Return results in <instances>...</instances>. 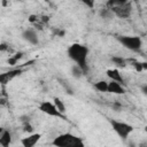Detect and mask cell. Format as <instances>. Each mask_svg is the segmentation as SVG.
<instances>
[{"label": "cell", "instance_id": "6da1fadb", "mask_svg": "<svg viewBox=\"0 0 147 147\" xmlns=\"http://www.w3.org/2000/svg\"><path fill=\"white\" fill-rule=\"evenodd\" d=\"M90 49L86 45L79 44V42H74L67 48V55L68 57L78 65L84 74L86 75L88 71V64H87V57H88Z\"/></svg>", "mask_w": 147, "mask_h": 147}, {"label": "cell", "instance_id": "7a4b0ae2", "mask_svg": "<svg viewBox=\"0 0 147 147\" xmlns=\"http://www.w3.org/2000/svg\"><path fill=\"white\" fill-rule=\"evenodd\" d=\"M52 145L55 147H83L84 141L82 138L70 132H65L55 137L54 140L52 141Z\"/></svg>", "mask_w": 147, "mask_h": 147}, {"label": "cell", "instance_id": "3957f363", "mask_svg": "<svg viewBox=\"0 0 147 147\" xmlns=\"http://www.w3.org/2000/svg\"><path fill=\"white\" fill-rule=\"evenodd\" d=\"M117 41L126 49L139 52L142 47V40L139 36H117Z\"/></svg>", "mask_w": 147, "mask_h": 147}, {"label": "cell", "instance_id": "277c9868", "mask_svg": "<svg viewBox=\"0 0 147 147\" xmlns=\"http://www.w3.org/2000/svg\"><path fill=\"white\" fill-rule=\"evenodd\" d=\"M109 124L111 126V129L114 130V132L122 139V140H125L134 130V127L129 124V123H125V122H122V121H118V119H113L110 118L109 119Z\"/></svg>", "mask_w": 147, "mask_h": 147}, {"label": "cell", "instance_id": "5b68a950", "mask_svg": "<svg viewBox=\"0 0 147 147\" xmlns=\"http://www.w3.org/2000/svg\"><path fill=\"white\" fill-rule=\"evenodd\" d=\"M33 62H34V60L29 61V62L24 63L23 65L14 67V68H13V69H10V70H7V71H3V72H0V85H1V86H6V85H8L13 79H15L16 77H18L20 75H22V74L24 72L23 67L29 65V64H31V63H33Z\"/></svg>", "mask_w": 147, "mask_h": 147}, {"label": "cell", "instance_id": "8992f818", "mask_svg": "<svg viewBox=\"0 0 147 147\" xmlns=\"http://www.w3.org/2000/svg\"><path fill=\"white\" fill-rule=\"evenodd\" d=\"M38 109L48 115V116H52V117H56V118H63V119H67V117L59 111V109L55 107V105L53 103V101H48V100H44L41 101L39 105H38Z\"/></svg>", "mask_w": 147, "mask_h": 147}, {"label": "cell", "instance_id": "52a82bcc", "mask_svg": "<svg viewBox=\"0 0 147 147\" xmlns=\"http://www.w3.org/2000/svg\"><path fill=\"white\" fill-rule=\"evenodd\" d=\"M111 11V14L118 18H122V20H126L131 16L132 14V10H133V7H132V2L131 0L123 3V5H119V6H115L113 8L109 9Z\"/></svg>", "mask_w": 147, "mask_h": 147}, {"label": "cell", "instance_id": "ba28073f", "mask_svg": "<svg viewBox=\"0 0 147 147\" xmlns=\"http://www.w3.org/2000/svg\"><path fill=\"white\" fill-rule=\"evenodd\" d=\"M22 38L29 42L30 45H38L39 44V38H38V34H37V31L34 29H31V28H28L25 30H23L22 32Z\"/></svg>", "mask_w": 147, "mask_h": 147}, {"label": "cell", "instance_id": "9c48e42d", "mask_svg": "<svg viewBox=\"0 0 147 147\" xmlns=\"http://www.w3.org/2000/svg\"><path fill=\"white\" fill-rule=\"evenodd\" d=\"M40 138H41V133H37V132L29 133L25 138L21 139V145L23 147H33L37 145V142L40 140Z\"/></svg>", "mask_w": 147, "mask_h": 147}, {"label": "cell", "instance_id": "30bf717a", "mask_svg": "<svg viewBox=\"0 0 147 147\" xmlns=\"http://www.w3.org/2000/svg\"><path fill=\"white\" fill-rule=\"evenodd\" d=\"M106 75H107V77H108L110 80L117 82V83H119V84H122V85L125 86V80H124V78H123V76H122V74H121V71H119L117 68L108 69V70L106 71Z\"/></svg>", "mask_w": 147, "mask_h": 147}, {"label": "cell", "instance_id": "8fae6325", "mask_svg": "<svg viewBox=\"0 0 147 147\" xmlns=\"http://www.w3.org/2000/svg\"><path fill=\"white\" fill-rule=\"evenodd\" d=\"M107 92L113 93V94H119V95H122V94H125L126 90H125V86L124 85H122V84H119L117 82L110 80V82H108V90H107Z\"/></svg>", "mask_w": 147, "mask_h": 147}, {"label": "cell", "instance_id": "7c38bea8", "mask_svg": "<svg viewBox=\"0 0 147 147\" xmlns=\"http://www.w3.org/2000/svg\"><path fill=\"white\" fill-rule=\"evenodd\" d=\"M126 61H127V64L131 65V67H133V69L136 71H138V72L145 71L147 69V63L146 62H140L137 59H132V57L126 59Z\"/></svg>", "mask_w": 147, "mask_h": 147}, {"label": "cell", "instance_id": "4fadbf2b", "mask_svg": "<svg viewBox=\"0 0 147 147\" xmlns=\"http://www.w3.org/2000/svg\"><path fill=\"white\" fill-rule=\"evenodd\" d=\"M11 142V133L9 130L5 129V131L0 136V145L3 147H8Z\"/></svg>", "mask_w": 147, "mask_h": 147}, {"label": "cell", "instance_id": "5bb4252c", "mask_svg": "<svg viewBox=\"0 0 147 147\" xmlns=\"http://www.w3.org/2000/svg\"><path fill=\"white\" fill-rule=\"evenodd\" d=\"M23 56H24V52H16V53H13V54H10V56L8 57L7 63L10 64V65H13V67H15V65L17 64V62H18Z\"/></svg>", "mask_w": 147, "mask_h": 147}, {"label": "cell", "instance_id": "9a60e30c", "mask_svg": "<svg viewBox=\"0 0 147 147\" xmlns=\"http://www.w3.org/2000/svg\"><path fill=\"white\" fill-rule=\"evenodd\" d=\"M110 61L113 62V64H115L116 67H119V68H125L127 65V61L125 57H122L119 55H114L110 57Z\"/></svg>", "mask_w": 147, "mask_h": 147}, {"label": "cell", "instance_id": "2e32d148", "mask_svg": "<svg viewBox=\"0 0 147 147\" xmlns=\"http://www.w3.org/2000/svg\"><path fill=\"white\" fill-rule=\"evenodd\" d=\"M93 87H94V90H96L98 92L106 93L107 90H108V82H106V80H99V82H95V83L93 84Z\"/></svg>", "mask_w": 147, "mask_h": 147}, {"label": "cell", "instance_id": "e0dca14e", "mask_svg": "<svg viewBox=\"0 0 147 147\" xmlns=\"http://www.w3.org/2000/svg\"><path fill=\"white\" fill-rule=\"evenodd\" d=\"M53 103H54V105H55V107L59 109V111H60V113H62V114L64 115V113L67 111V107H65L64 102L62 101V99H61V98H59V96H55V98H53Z\"/></svg>", "mask_w": 147, "mask_h": 147}, {"label": "cell", "instance_id": "ac0fdd59", "mask_svg": "<svg viewBox=\"0 0 147 147\" xmlns=\"http://www.w3.org/2000/svg\"><path fill=\"white\" fill-rule=\"evenodd\" d=\"M127 1H130V0H107V2H106V8L110 9V8L115 7V6L123 5V3L127 2Z\"/></svg>", "mask_w": 147, "mask_h": 147}, {"label": "cell", "instance_id": "d6986e66", "mask_svg": "<svg viewBox=\"0 0 147 147\" xmlns=\"http://www.w3.org/2000/svg\"><path fill=\"white\" fill-rule=\"evenodd\" d=\"M71 72H72V76L75 77V78H80L82 76H84L85 74H84V71L78 67V65H74L72 68H71Z\"/></svg>", "mask_w": 147, "mask_h": 147}, {"label": "cell", "instance_id": "ffe728a7", "mask_svg": "<svg viewBox=\"0 0 147 147\" xmlns=\"http://www.w3.org/2000/svg\"><path fill=\"white\" fill-rule=\"evenodd\" d=\"M0 52H2V53H9V54H13L14 53V51L10 47V45L8 42H6V41L0 42Z\"/></svg>", "mask_w": 147, "mask_h": 147}, {"label": "cell", "instance_id": "44dd1931", "mask_svg": "<svg viewBox=\"0 0 147 147\" xmlns=\"http://www.w3.org/2000/svg\"><path fill=\"white\" fill-rule=\"evenodd\" d=\"M23 131L28 132V133H32L33 132V126L30 123V121H24L23 122Z\"/></svg>", "mask_w": 147, "mask_h": 147}, {"label": "cell", "instance_id": "7402d4cb", "mask_svg": "<svg viewBox=\"0 0 147 147\" xmlns=\"http://www.w3.org/2000/svg\"><path fill=\"white\" fill-rule=\"evenodd\" d=\"M95 1H96V0H82V2H83L87 8H90V9H93V8H94Z\"/></svg>", "mask_w": 147, "mask_h": 147}, {"label": "cell", "instance_id": "603a6c76", "mask_svg": "<svg viewBox=\"0 0 147 147\" xmlns=\"http://www.w3.org/2000/svg\"><path fill=\"white\" fill-rule=\"evenodd\" d=\"M54 34H56L57 37H63L65 34V31L62 30V29H55L54 30Z\"/></svg>", "mask_w": 147, "mask_h": 147}, {"label": "cell", "instance_id": "cb8c5ba5", "mask_svg": "<svg viewBox=\"0 0 147 147\" xmlns=\"http://www.w3.org/2000/svg\"><path fill=\"white\" fill-rule=\"evenodd\" d=\"M5 131V127L3 126H0V136H1V133Z\"/></svg>", "mask_w": 147, "mask_h": 147}]
</instances>
